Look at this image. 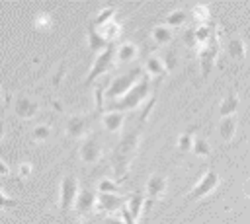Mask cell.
Returning <instances> with one entry per match:
<instances>
[{"instance_id":"obj_1","label":"cell","mask_w":250,"mask_h":224,"mask_svg":"<svg viewBox=\"0 0 250 224\" xmlns=\"http://www.w3.org/2000/svg\"><path fill=\"white\" fill-rule=\"evenodd\" d=\"M139 131L141 129H135L131 131L129 134H125L119 144L115 146L113 150V169L119 177H125L127 175V169H129V164L137 152V146H139Z\"/></svg>"},{"instance_id":"obj_2","label":"cell","mask_w":250,"mask_h":224,"mask_svg":"<svg viewBox=\"0 0 250 224\" xmlns=\"http://www.w3.org/2000/svg\"><path fill=\"white\" fill-rule=\"evenodd\" d=\"M148 86H150L148 76L141 78L121 99L107 103V111H121V113H125V111H129V109L139 107V105L146 99V95H148Z\"/></svg>"},{"instance_id":"obj_3","label":"cell","mask_w":250,"mask_h":224,"mask_svg":"<svg viewBox=\"0 0 250 224\" xmlns=\"http://www.w3.org/2000/svg\"><path fill=\"white\" fill-rule=\"evenodd\" d=\"M139 76H141V68H133V70H129L127 74L115 76L113 82L109 84L107 92H105V97H107V99H113V101L121 99V97L139 82Z\"/></svg>"},{"instance_id":"obj_4","label":"cell","mask_w":250,"mask_h":224,"mask_svg":"<svg viewBox=\"0 0 250 224\" xmlns=\"http://www.w3.org/2000/svg\"><path fill=\"white\" fill-rule=\"evenodd\" d=\"M78 179L74 175H64L61 181V191H59V210L68 212L74 208V203L78 199Z\"/></svg>"},{"instance_id":"obj_5","label":"cell","mask_w":250,"mask_h":224,"mask_svg":"<svg viewBox=\"0 0 250 224\" xmlns=\"http://www.w3.org/2000/svg\"><path fill=\"white\" fill-rule=\"evenodd\" d=\"M115 53H117V47H115V45H109L104 53H100V55L96 56V60H94V64H92V68H90L88 76H86V86H90L96 78H100L102 74H105V72L113 66Z\"/></svg>"},{"instance_id":"obj_6","label":"cell","mask_w":250,"mask_h":224,"mask_svg":"<svg viewBox=\"0 0 250 224\" xmlns=\"http://www.w3.org/2000/svg\"><path fill=\"white\" fill-rule=\"evenodd\" d=\"M217 53H219V39H217V31H213L209 43L199 47V62H201V74L203 76H207L211 72L213 62L217 58Z\"/></svg>"},{"instance_id":"obj_7","label":"cell","mask_w":250,"mask_h":224,"mask_svg":"<svg viewBox=\"0 0 250 224\" xmlns=\"http://www.w3.org/2000/svg\"><path fill=\"white\" fill-rule=\"evenodd\" d=\"M80 158L84 164H96L102 158V140L98 134H90L84 138L80 146Z\"/></svg>"},{"instance_id":"obj_8","label":"cell","mask_w":250,"mask_h":224,"mask_svg":"<svg viewBox=\"0 0 250 224\" xmlns=\"http://www.w3.org/2000/svg\"><path fill=\"white\" fill-rule=\"evenodd\" d=\"M217 183H219V175H217V171H215V169L205 171V175L197 181V185L193 187V191L189 193L188 199H201V197L209 195V193L217 187Z\"/></svg>"},{"instance_id":"obj_9","label":"cell","mask_w":250,"mask_h":224,"mask_svg":"<svg viewBox=\"0 0 250 224\" xmlns=\"http://www.w3.org/2000/svg\"><path fill=\"white\" fill-rule=\"evenodd\" d=\"M164 191H166V177L160 175V173L150 175L148 181H146V208L150 206L152 201L160 199L164 195Z\"/></svg>"},{"instance_id":"obj_10","label":"cell","mask_w":250,"mask_h":224,"mask_svg":"<svg viewBox=\"0 0 250 224\" xmlns=\"http://www.w3.org/2000/svg\"><path fill=\"white\" fill-rule=\"evenodd\" d=\"M125 206V201L123 197L119 195H109V193H98V210L100 212H117Z\"/></svg>"},{"instance_id":"obj_11","label":"cell","mask_w":250,"mask_h":224,"mask_svg":"<svg viewBox=\"0 0 250 224\" xmlns=\"http://www.w3.org/2000/svg\"><path fill=\"white\" fill-rule=\"evenodd\" d=\"M98 206V195H94L92 189H82L78 193V199L74 203V208L78 214H90Z\"/></svg>"},{"instance_id":"obj_12","label":"cell","mask_w":250,"mask_h":224,"mask_svg":"<svg viewBox=\"0 0 250 224\" xmlns=\"http://www.w3.org/2000/svg\"><path fill=\"white\" fill-rule=\"evenodd\" d=\"M88 132V119L80 115H72L66 119V134L68 138H82Z\"/></svg>"},{"instance_id":"obj_13","label":"cell","mask_w":250,"mask_h":224,"mask_svg":"<svg viewBox=\"0 0 250 224\" xmlns=\"http://www.w3.org/2000/svg\"><path fill=\"white\" fill-rule=\"evenodd\" d=\"M14 111H16V115H18V117H21V119H31V117H35V115H37L39 105H37L31 97H18Z\"/></svg>"},{"instance_id":"obj_14","label":"cell","mask_w":250,"mask_h":224,"mask_svg":"<svg viewBox=\"0 0 250 224\" xmlns=\"http://www.w3.org/2000/svg\"><path fill=\"white\" fill-rule=\"evenodd\" d=\"M88 43H90V49L94 51V53H104L107 47H109V43L105 41V37L90 23V27H88Z\"/></svg>"},{"instance_id":"obj_15","label":"cell","mask_w":250,"mask_h":224,"mask_svg":"<svg viewBox=\"0 0 250 224\" xmlns=\"http://www.w3.org/2000/svg\"><path fill=\"white\" fill-rule=\"evenodd\" d=\"M123 121H125V113H121V111H107L102 119L104 129L107 132H117L123 127Z\"/></svg>"},{"instance_id":"obj_16","label":"cell","mask_w":250,"mask_h":224,"mask_svg":"<svg viewBox=\"0 0 250 224\" xmlns=\"http://www.w3.org/2000/svg\"><path fill=\"white\" fill-rule=\"evenodd\" d=\"M145 68H146V72H148V76H164L166 74V66H164V60L160 58V56H148L146 60H145Z\"/></svg>"},{"instance_id":"obj_17","label":"cell","mask_w":250,"mask_h":224,"mask_svg":"<svg viewBox=\"0 0 250 224\" xmlns=\"http://www.w3.org/2000/svg\"><path fill=\"white\" fill-rule=\"evenodd\" d=\"M238 109V95L234 93V92H230L223 101H221V109H219V113H221V119H225V117H230L234 111Z\"/></svg>"},{"instance_id":"obj_18","label":"cell","mask_w":250,"mask_h":224,"mask_svg":"<svg viewBox=\"0 0 250 224\" xmlns=\"http://www.w3.org/2000/svg\"><path fill=\"white\" fill-rule=\"evenodd\" d=\"M234 132H236V119H234L232 115L221 119V125H219V134H221V138L229 142V140H232Z\"/></svg>"},{"instance_id":"obj_19","label":"cell","mask_w":250,"mask_h":224,"mask_svg":"<svg viewBox=\"0 0 250 224\" xmlns=\"http://www.w3.org/2000/svg\"><path fill=\"white\" fill-rule=\"evenodd\" d=\"M227 49H229V55H230V58H234V60H242V58H244V55H246V49H244V41H242V39H238V37H232V39H229V43H227Z\"/></svg>"},{"instance_id":"obj_20","label":"cell","mask_w":250,"mask_h":224,"mask_svg":"<svg viewBox=\"0 0 250 224\" xmlns=\"http://www.w3.org/2000/svg\"><path fill=\"white\" fill-rule=\"evenodd\" d=\"M152 39L156 45H168L174 39V35H172V29L168 25H156L152 29Z\"/></svg>"},{"instance_id":"obj_21","label":"cell","mask_w":250,"mask_h":224,"mask_svg":"<svg viewBox=\"0 0 250 224\" xmlns=\"http://www.w3.org/2000/svg\"><path fill=\"white\" fill-rule=\"evenodd\" d=\"M137 56V47L133 45V43H121L119 47H117V53H115V58L117 60H121V62H129V60H133Z\"/></svg>"},{"instance_id":"obj_22","label":"cell","mask_w":250,"mask_h":224,"mask_svg":"<svg viewBox=\"0 0 250 224\" xmlns=\"http://www.w3.org/2000/svg\"><path fill=\"white\" fill-rule=\"evenodd\" d=\"M143 205H145V195H143L141 191H137V193H133V195L129 197V205H127V208H129V212H131V216H133L135 220L141 216V208H143Z\"/></svg>"},{"instance_id":"obj_23","label":"cell","mask_w":250,"mask_h":224,"mask_svg":"<svg viewBox=\"0 0 250 224\" xmlns=\"http://www.w3.org/2000/svg\"><path fill=\"white\" fill-rule=\"evenodd\" d=\"M113 14H115V6H107V8H104V10L94 18L92 25H94L96 29H102L105 23H109V21L113 19Z\"/></svg>"},{"instance_id":"obj_24","label":"cell","mask_w":250,"mask_h":224,"mask_svg":"<svg viewBox=\"0 0 250 224\" xmlns=\"http://www.w3.org/2000/svg\"><path fill=\"white\" fill-rule=\"evenodd\" d=\"M119 29H121V25L115 21V19H111L109 23H105L102 29H98L104 37H105V41L109 43V45H113V41L117 39V35H119Z\"/></svg>"},{"instance_id":"obj_25","label":"cell","mask_w":250,"mask_h":224,"mask_svg":"<svg viewBox=\"0 0 250 224\" xmlns=\"http://www.w3.org/2000/svg\"><path fill=\"white\" fill-rule=\"evenodd\" d=\"M193 140H195V138H193V129L182 132L180 138H178V150H180V152H189V150H193Z\"/></svg>"},{"instance_id":"obj_26","label":"cell","mask_w":250,"mask_h":224,"mask_svg":"<svg viewBox=\"0 0 250 224\" xmlns=\"http://www.w3.org/2000/svg\"><path fill=\"white\" fill-rule=\"evenodd\" d=\"M186 19H188V14H186L184 10H176V12H172L170 16L164 18V23H166L168 27H180Z\"/></svg>"},{"instance_id":"obj_27","label":"cell","mask_w":250,"mask_h":224,"mask_svg":"<svg viewBox=\"0 0 250 224\" xmlns=\"http://www.w3.org/2000/svg\"><path fill=\"white\" fill-rule=\"evenodd\" d=\"M51 136V127L49 125H37V127H33V131H31V138L35 140V142H43V140H47Z\"/></svg>"},{"instance_id":"obj_28","label":"cell","mask_w":250,"mask_h":224,"mask_svg":"<svg viewBox=\"0 0 250 224\" xmlns=\"http://www.w3.org/2000/svg\"><path fill=\"white\" fill-rule=\"evenodd\" d=\"M193 154H197V156H209L211 154V144L205 140V138H201V136H197L195 140H193Z\"/></svg>"},{"instance_id":"obj_29","label":"cell","mask_w":250,"mask_h":224,"mask_svg":"<svg viewBox=\"0 0 250 224\" xmlns=\"http://www.w3.org/2000/svg\"><path fill=\"white\" fill-rule=\"evenodd\" d=\"M193 18H195V21L199 25H207V21H209V6H205V4L195 6L193 8Z\"/></svg>"},{"instance_id":"obj_30","label":"cell","mask_w":250,"mask_h":224,"mask_svg":"<svg viewBox=\"0 0 250 224\" xmlns=\"http://www.w3.org/2000/svg\"><path fill=\"white\" fill-rule=\"evenodd\" d=\"M119 185L115 181H109V179H102L100 185H98V193H109V195H119Z\"/></svg>"},{"instance_id":"obj_31","label":"cell","mask_w":250,"mask_h":224,"mask_svg":"<svg viewBox=\"0 0 250 224\" xmlns=\"http://www.w3.org/2000/svg\"><path fill=\"white\" fill-rule=\"evenodd\" d=\"M162 60H164L166 72L174 70V68H176V51H166V53H164V56H162Z\"/></svg>"},{"instance_id":"obj_32","label":"cell","mask_w":250,"mask_h":224,"mask_svg":"<svg viewBox=\"0 0 250 224\" xmlns=\"http://www.w3.org/2000/svg\"><path fill=\"white\" fill-rule=\"evenodd\" d=\"M12 206H18V203H16L14 199L6 197V195H4V191L0 189V208H12Z\"/></svg>"},{"instance_id":"obj_33","label":"cell","mask_w":250,"mask_h":224,"mask_svg":"<svg viewBox=\"0 0 250 224\" xmlns=\"http://www.w3.org/2000/svg\"><path fill=\"white\" fill-rule=\"evenodd\" d=\"M29 173H31V164H21L18 168V173L16 175H18V179H25Z\"/></svg>"},{"instance_id":"obj_34","label":"cell","mask_w":250,"mask_h":224,"mask_svg":"<svg viewBox=\"0 0 250 224\" xmlns=\"http://www.w3.org/2000/svg\"><path fill=\"white\" fill-rule=\"evenodd\" d=\"M121 216H123V220H125V224H137V220L131 216V212H129V208H127V205L121 208Z\"/></svg>"},{"instance_id":"obj_35","label":"cell","mask_w":250,"mask_h":224,"mask_svg":"<svg viewBox=\"0 0 250 224\" xmlns=\"http://www.w3.org/2000/svg\"><path fill=\"white\" fill-rule=\"evenodd\" d=\"M104 224H125L123 218H117V216H105L104 218Z\"/></svg>"},{"instance_id":"obj_36","label":"cell","mask_w":250,"mask_h":224,"mask_svg":"<svg viewBox=\"0 0 250 224\" xmlns=\"http://www.w3.org/2000/svg\"><path fill=\"white\" fill-rule=\"evenodd\" d=\"M8 175V166L6 162H0V177H6Z\"/></svg>"},{"instance_id":"obj_37","label":"cell","mask_w":250,"mask_h":224,"mask_svg":"<svg viewBox=\"0 0 250 224\" xmlns=\"http://www.w3.org/2000/svg\"><path fill=\"white\" fill-rule=\"evenodd\" d=\"M2 136H4V121H0V140H2Z\"/></svg>"},{"instance_id":"obj_38","label":"cell","mask_w":250,"mask_h":224,"mask_svg":"<svg viewBox=\"0 0 250 224\" xmlns=\"http://www.w3.org/2000/svg\"><path fill=\"white\" fill-rule=\"evenodd\" d=\"M82 224H98V222H94V220H84Z\"/></svg>"},{"instance_id":"obj_39","label":"cell","mask_w":250,"mask_h":224,"mask_svg":"<svg viewBox=\"0 0 250 224\" xmlns=\"http://www.w3.org/2000/svg\"><path fill=\"white\" fill-rule=\"evenodd\" d=\"M143 224H148V222H146V218H145V220H143Z\"/></svg>"}]
</instances>
